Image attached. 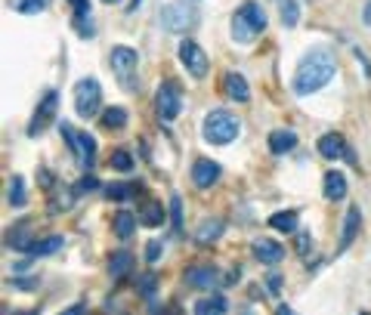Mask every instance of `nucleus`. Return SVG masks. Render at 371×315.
<instances>
[{"mask_svg": "<svg viewBox=\"0 0 371 315\" xmlns=\"http://www.w3.org/2000/svg\"><path fill=\"white\" fill-rule=\"evenodd\" d=\"M309 247H313V238H309L306 232H297V250H300V253H306Z\"/></svg>", "mask_w": 371, "mask_h": 315, "instance_id": "ea45409f", "label": "nucleus"}, {"mask_svg": "<svg viewBox=\"0 0 371 315\" xmlns=\"http://www.w3.org/2000/svg\"><path fill=\"white\" fill-rule=\"evenodd\" d=\"M297 145V133L294 130H272L269 133V152L272 154H284Z\"/></svg>", "mask_w": 371, "mask_h": 315, "instance_id": "a211bd4d", "label": "nucleus"}, {"mask_svg": "<svg viewBox=\"0 0 371 315\" xmlns=\"http://www.w3.org/2000/svg\"><path fill=\"white\" fill-rule=\"evenodd\" d=\"M158 22H161V28L170 31V34H189L198 25V10L192 3H186V0H170V3L161 6Z\"/></svg>", "mask_w": 371, "mask_h": 315, "instance_id": "7ed1b4c3", "label": "nucleus"}, {"mask_svg": "<svg viewBox=\"0 0 371 315\" xmlns=\"http://www.w3.org/2000/svg\"><path fill=\"white\" fill-rule=\"evenodd\" d=\"M102 127H109V130L127 127V108H124V105H111V108H105L102 111Z\"/></svg>", "mask_w": 371, "mask_h": 315, "instance_id": "393cba45", "label": "nucleus"}, {"mask_svg": "<svg viewBox=\"0 0 371 315\" xmlns=\"http://www.w3.org/2000/svg\"><path fill=\"white\" fill-rule=\"evenodd\" d=\"M155 108H158V117L161 121H173L183 108V96H179V86L173 80H164L158 86V96H155Z\"/></svg>", "mask_w": 371, "mask_h": 315, "instance_id": "6e6552de", "label": "nucleus"}, {"mask_svg": "<svg viewBox=\"0 0 371 315\" xmlns=\"http://www.w3.org/2000/svg\"><path fill=\"white\" fill-rule=\"evenodd\" d=\"M62 235H49V238H41V241H34L31 244V250H28V257H47V253H56V250H62Z\"/></svg>", "mask_w": 371, "mask_h": 315, "instance_id": "4be33fe9", "label": "nucleus"}, {"mask_svg": "<svg viewBox=\"0 0 371 315\" xmlns=\"http://www.w3.org/2000/svg\"><path fill=\"white\" fill-rule=\"evenodd\" d=\"M28 201V191H25V179L22 176H12L10 179V204L12 207H25Z\"/></svg>", "mask_w": 371, "mask_h": 315, "instance_id": "7c9ffc66", "label": "nucleus"}, {"mask_svg": "<svg viewBox=\"0 0 371 315\" xmlns=\"http://www.w3.org/2000/svg\"><path fill=\"white\" fill-rule=\"evenodd\" d=\"M325 198L328 201H344L346 198V176L337 170L325 173Z\"/></svg>", "mask_w": 371, "mask_h": 315, "instance_id": "6ab92c4d", "label": "nucleus"}, {"mask_svg": "<svg viewBox=\"0 0 371 315\" xmlns=\"http://www.w3.org/2000/svg\"><path fill=\"white\" fill-rule=\"evenodd\" d=\"M74 28L80 31V37H93V22H90V16H74Z\"/></svg>", "mask_w": 371, "mask_h": 315, "instance_id": "e433bc0d", "label": "nucleus"}, {"mask_svg": "<svg viewBox=\"0 0 371 315\" xmlns=\"http://www.w3.org/2000/svg\"><path fill=\"white\" fill-rule=\"evenodd\" d=\"M251 250H254V257H257L260 263H266V266H276V263H282L284 259V247L278 244V241H272V238H257L251 244Z\"/></svg>", "mask_w": 371, "mask_h": 315, "instance_id": "9b49d317", "label": "nucleus"}, {"mask_svg": "<svg viewBox=\"0 0 371 315\" xmlns=\"http://www.w3.org/2000/svg\"><path fill=\"white\" fill-rule=\"evenodd\" d=\"M282 22L284 28H294L300 22V3L297 0H282Z\"/></svg>", "mask_w": 371, "mask_h": 315, "instance_id": "2f4dec72", "label": "nucleus"}, {"mask_svg": "<svg viewBox=\"0 0 371 315\" xmlns=\"http://www.w3.org/2000/svg\"><path fill=\"white\" fill-rule=\"evenodd\" d=\"M220 179V164L210 158H198L195 164H192V183L198 185V189H210V185Z\"/></svg>", "mask_w": 371, "mask_h": 315, "instance_id": "9d476101", "label": "nucleus"}, {"mask_svg": "<svg viewBox=\"0 0 371 315\" xmlns=\"http://www.w3.org/2000/svg\"><path fill=\"white\" fill-rule=\"evenodd\" d=\"M186 281L198 290H210L220 281V272H216L214 266H192V269H186Z\"/></svg>", "mask_w": 371, "mask_h": 315, "instance_id": "f8f14e48", "label": "nucleus"}, {"mask_svg": "<svg viewBox=\"0 0 371 315\" xmlns=\"http://www.w3.org/2000/svg\"><path fill=\"white\" fill-rule=\"evenodd\" d=\"M266 281H269V290H272V294H278V290H282V275H276V272H272Z\"/></svg>", "mask_w": 371, "mask_h": 315, "instance_id": "79ce46f5", "label": "nucleus"}, {"mask_svg": "<svg viewBox=\"0 0 371 315\" xmlns=\"http://www.w3.org/2000/svg\"><path fill=\"white\" fill-rule=\"evenodd\" d=\"M37 176H41L43 189H53V173H49V170H37Z\"/></svg>", "mask_w": 371, "mask_h": 315, "instance_id": "a19ab883", "label": "nucleus"}, {"mask_svg": "<svg viewBox=\"0 0 371 315\" xmlns=\"http://www.w3.org/2000/svg\"><path fill=\"white\" fill-rule=\"evenodd\" d=\"M170 222H173V232H183V201L179 195H170Z\"/></svg>", "mask_w": 371, "mask_h": 315, "instance_id": "72a5a7b5", "label": "nucleus"}, {"mask_svg": "<svg viewBox=\"0 0 371 315\" xmlns=\"http://www.w3.org/2000/svg\"><path fill=\"white\" fill-rule=\"evenodd\" d=\"M204 139L214 142V145H226V142H232L235 136L241 133V121L232 115V111H210L207 117H204Z\"/></svg>", "mask_w": 371, "mask_h": 315, "instance_id": "20e7f679", "label": "nucleus"}, {"mask_svg": "<svg viewBox=\"0 0 371 315\" xmlns=\"http://www.w3.org/2000/svg\"><path fill=\"white\" fill-rule=\"evenodd\" d=\"M334 74H337V59H334V53L328 47H313L300 59V65H297L291 86H294L297 96H309V93H319L325 84H331Z\"/></svg>", "mask_w": 371, "mask_h": 315, "instance_id": "f257e3e1", "label": "nucleus"}, {"mask_svg": "<svg viewBox=\"0 0 371 315\" xmlns=\"http://www.w3.org/2000/svg\"><path fill=\"white\" fill-rule=\"evenodd\" d=\"M161 250H164V247H161V241H158V238H152V241L146 244V259L155 266V263L161 259Z\"/></svg>", "mask_w": 371, "mask_h": 315, "instance_id": "f704fd0d", "label": "nucleus"}, {"mask_svg": "<svg viewBox=\"0 0 371 315\" xmlns=\"http://www.w3.org/2000/svg\"><path fill=\"white\" fill-rule=\"evenodd\" d=\"M223 90H226V96L235 99V102H247V99H251V86H247V80L241 78V74H235V71L223 74Z\"/></svg>", "mask_w": 371, "mask_h": 315, "instance_id": "4468645a", "label": "nucleus"}, {"mask_svg": "<svg viewBox=\"0 0 371 315\" xmlns=\"http://www.w3.org/2000/svg\"><path fill=\"white\" fill-rule=\"evenodd\" d=\"M136 6H139V0H133V3H130V12H136Z\"/></svg>", "mask_w": 371, "mask_h": 315, "instance_id": "09e8293b", "label": "nucleus"}, {"mask_svg": "<svg viewBox=\"0 0 371 315\" xmlns=\"http://www.w3.org/2000/svg\"><path fill=\"white\" fill-rule=\"evenodd\" d=\"M139 189H142L139 183H111L109 185V198H115V201H127V198H133Z\"/></svg>", "mask_w": 371, "mask_h": 315, "instance_id": "c756f323", "label": "nucleus"}, {"mask_svg": "<svg viewBox=\"0 0 371 315\" xmlns=\"http://www.w3.org/2000/svg\"><path fill=\"white\" fill-rule=\"evenodd\" d=\"M74 195H78V189L56 191V195L49 198V213H62V210H71V204H74Z\"/></svg>", "mask_w": 371, "mask_h": 315, "instance_id": "c85d7f7f", "label": "nucleus"}, {"mask_svg": "<svg viewBox=\"0 0 371 315\" xmlns=\"http://www.w3.org/2000/svg\"><path fill=\"white\" fill-rule=\"evenodd\" d=\"M56 105H59V96H56V93L49 90L47 96H43V102L37 105V115H34V121H31V127H28V133H31V136H37L43 127H47L49 117L56 115Z\"/></svg>", "mask_w": 371, "mask_h": 315, "instance_id": "ddd939ff", "label": "nucleus"}, {"mask_svg": "<svg viewBox=\"0 0 371 315\" xmlns=\"http://www.w3.org/2000/svg\"><path fill=\"white\" fill-rule=\"evenodd\" d=\"M136 216L130 213V210H117L115 216H111V232L117 235V238H130V235L136 232Z\"/></svg>", "mask_w": 371, "mask_h": 315, "instance_id": "aec40b11", "label": "nucleus"}, {"mask_svg": "<svg viewBox=\"0 0 371 315\" xmlns=\"http://www.w3.org/2000/svg\"><path fill=\"white\" fill-rule=\"evenodd\" d=\"M223 220H204L201 226H198V232H195V238L201 241V244H207V241H216L223 235Z\"/></svg>", "mask_w": 371, "mask_h": 315, "instance_id": "bb28decb", "label": "nucleus"}, {"mask_svg": "<svg viewBox=\"0 0 371 315\" xmlns=\"http://www.w3.org/2000/svg\"><path fill=\"white\" fill-rule=\"evenodd\" d=\"M155 281H158V278H155L152 272H146V275L139 278V294L142 296H152L155 294Z\"/></svg>", "mask_w": 371, "mask_h": 315, "instance_id": "c9c22d12", "label": "nucleus"}, {"mask_svg": "<svg viewBox=\"0 0 371 315\" xmlns=\"http://www.w3.org/2000/svg\"><path fill=\"white\" fill-rule=\"evenodd\" d=\"M136 220L142 222V226H161V222H164V207H161L158 201H148L146 207L139 210V216H136Z\"/></svg>", "mask_w": 371, "mask_h": 315, "instance_id": "a878e982", "label": "nucleus"}, {"mask_svg": "<svg viewBox=\"0 0 371 315\" xmlns=\"http://www.w3.org/2000/svg\"><path fill=\"white\" fill-rule=\"evenodd\" d=\"M96 185H99V179L87 173V176H80V183H78V191H93V189H96Z\"/></svg>", "mask_w": 371, "mask_h": 315, "instance_id": "58836bf2", "label": "nucleus"}, {"mask_svg": "<svg viewBox=\"0 0 371 315\" xmlns=\"http://www.w3.org/2000/svg\"><path fill=\"white\" fill-rule=\"evenodd\" d=\"M269 226L276 229V232L297 235L300 232V216H297V210H278V213L269 216Z\"/></svg>", "mask_w": 371, "mask_h": 315, "instance_id": "dca6fc26", "label": "nucleus"}, {"mask_svg": "<svg viewBox=\"0 0 371 315\" xmlns=\"http://www.w3.org/2000/svg\"><path fill=\"white\" fill-rule=\"evenodd\" d=\"M229 303L223 296H207V300H198L195 303V315H226Z\"/></svg>", "mask_w": 371, "mask_h": 315, "instance_id": "b1692460", "label": "nucleus"}, {"mask_svg": "<svg viewBox=\"0 0 371 315\" xmlns=\"http://www.w3.org/2000/svg\"><path fill=\"white\" fill-rule=\"evenodd\" d=\"M179 62H183V68L192 74V78H204V74H207V65H210L207 53H204L195 40H189V37L179 43Z\"/></svg>", "mask_w": 371, "mask_h": 315, "instance_id": "1a4fd4ad", "label": "nucleus"}, {"mask_svg": "<svg viewBox=\"0 0 371 315\" xmlns=\"http://www.w3.org/2000/svg\"><path fill=\"white\" fill-rule=\"evenodd\" d=\"M6 6L22 12V16H37V12L49 10V0H6Z\"/></svg>", "mask_w": 371, "mask_h": 315, "instance_id": "5701e85b", "label": "nucleus"}, {"mask_svg": "<svg viewBox=\"0 0 371 315\" xmlns=\"http://www.w3.org/2000/svg\"><path fill=\"white\" fill-rule=\"evenodd\" d=\"M161 315H179V309L177 306H167V309H161Z\"/></svg>", "mask_w": 371, "mask_h": 315, "instance_id": "de8ad7c7", "label": "nucleus"}, {"mask_svg": "<svg viewBox=\"0 0 371 315\" xmlns=\"http://www.w3.org/2000/svg\"><path fill=\"white\" fill-rule=\"evenodd\" d=\"M19 288H37V284H34V278H19Z\"/></svg>", "mask_w": 371, "mask_h": 315, "instance_id": "a18cd8bd", "label": "nucleus"}, {"mask_svg": "<svg viewBox=\"0 0 371 315\" xmlns=\"http://www.w3.org/2000/svg\"><path fill=\"white\" fill-rule=\"evenodd\" d=\"M99 108H102V86L96 78H84L74 86V111L80 117H93Z\"/></svg>", "mask_w": 371, "mask_h": 315, "instance_id": "423d86ee", "label": "nucleus"}, {"mask_svg": "<svg viewBox=\"0 0 371 315\" xmlns=\"http://www.w3.org/2000/svg\"><path fill=\"white\" fill-rule=\"evenodd\" d=\"M130 269H133V253H127V250L111 253V259H109V272H111V278H124Z\"/></svg>", "mask_w": 371, "mask_h": 315, "instance_id": "412c9836", "label": "nucleus"}, {"mask_svg": "<svg viewBox=\"0 0 371 315\" xmlns=\"http://www.w3.org/2000/svg\"><path fill=\"white\" fill-rule=\"evenodd\" d=\"M109 62H111V71L115 78L121 80L127 90H133V78H136V65H139V53L133 47H111L109 53Z\"/></svg>", "mask_w": 371, "mask_h": 315, "instance_id": "39448f33", "label": "nucleus"}, {"mask_svg": "<svg viewBox=\"0 0 371 315\" xmlns=\"http://www.w3.org/2000/svg\"><path fill=\"white\" fill-rule=\"evenodd\" d=\"M105 3H121V0H105Z\"/></svg>", "mask_w": 371, "mask_h": 315, "instance_id": "8fccbe9b", "label": "nucleus"}, {"mask_svg": "<svg viewBox=\"0 0 371 315\" xmlns=\"http://www.w3.org/2000/svg\"><path fill=\"white\" fill-rule=\"evenodd\" d=\"M362 19H365V25H371V0L365 3V10H362Z\"/></svg>", "mask_w": 371, "mask_h": 315, "instance_id": "49530a36", "label": "nucleus"}, {"mask_svg": "<svg viewBox=\"0 0 371 315\" xmlns=\"http://www.w3.org/2000/svg\"><path fill=\"white\" fill-rule=\"evenodd\" d=\"M59 315H87V309H84V306H80V303H78V306H68L65 312H59Z\"/></svg>", "mask_w": 371, "mask_h": 315, "instance_id": "37998d69", "label": "nucleus"}, {"mask_svg": "<svg viewBox=\"0 0 371 315\" xmlns=\"http://www.w3.org/2000/svg\"><path fill=\"white\" fill-rule=\"evenodd\" d=\"M31 244H34V238H31L28 226H16V229H12V235H10V247H12V250L28 253Z\"/></svg>", "mask_w": 371, "mask_h": 315, "instance_id": "cd10ccee", "label": "nucleus"}, {"mask_svg": "<svg viewBox=\"0 0 371 315\" xmlns=\"http://www.w3.org/2000/svg\"><path fill=\"white\" fill-rule=\"evenodd\" d=\"M319 154L322 158H344L346 154V142H344V136L340 133H325L319 139Z\"/></svg>", "mask_w": 371, "mask_h": 315, "instance_id": "f3484780", "label": "nucleus"}, {"mask_svg": "<svg viewBox=\"0 0 371 315\" xmlns=\"http://www.w3.org/2000/svg\"><path fill=\"white\" fill-rule=\"evenodd\" d=\"M263 28H266L263 6L254 3V0H245V3L238 6V12L232 16V37L238 43H251Z\"/></svg>", "mask_w": 371, "mask_h": 315, "instance_id": "f03ea898", "label": "nucleus"}, {"mask_svg": "<svg viewBox=\"0 0 371 315\" xmlns=\"http://www.w3.org/2000/svg\"><path fill=\"white\" fill-rule=\"evenodd\" d=\"M68 3L74 6V16H90V0H68Z\"/></svg>", "mask_w": 371, "mask_h": 315, "instance_id": "4c0bfd02", "label": "nucleus"}, {"mask_svg": "<svg viewBox=\"0 0 371 315\" xmlns=\"http://www.w3.org/2000/svg\"><path fill=\"white\" fill-rule=\"evenodd\" d=\"M111 167H115V170H121V173L133 170V158H130V152H124V148L111 152Z\"/></svg>", "mask_w": 371, "mask_h": 315, "instance_id": "473e14b6", "label": "nucleus"}, {"mask_svg": "<svg viewBox=\"0 0 371 315\" xmlns=\"http://www.w3.org/2000/svg\"><path fill=\"white\" fill-rule=\"evenodd\" d=\"M359 315H368V312H359Z\"/></svg>", "mask_w": 371, "mask_h": 315, "instance_id": "3c124183", "label": "nucleus"}, {"mask_svg": "<svg viewBox=\"0 0 371 315\" xmlns=\"http://www.w3.org/2000/svg\"><path fill=\"white\" fill-rule=\"evenodd\" d=\"M359 226H362V210H359V204H352V207L346 210L344 232H340V250H346V247L352 244V238L359 235Z\"/></svg>", "mask_w": 371, "mask_h": 315, "instance_id": "2eb2a0df", "label": "nucleus"}, {"mask_svg": "<svg viewBox=\"0 0 371 315\" xmlns=\"http://www.w3.org/2000/svg\"><path fill=\"white\" fill-rule=\"evenodd\" d=\"M276 315H297V312H294L291 306H284V303H282V306H276Z\"/></svg>", "mask_w": 371, "mask_h": 315, "instance_id": "c03bdc74", "label": "nucleus"}, {"mask_svg": "<svg viewBox=\"0 0 371 315\" xmlns=\"http://www.w3.org/2000/svg\"><path fill=\"white\" fill-rule=\"evenodd\" d=\"M59 133L65 136V142H68V148L74 152V158H78L84 167H93V161H96V139H93L90 133L74 130L71 124H65V121L59 124Z\"/></svg>", "mask_w": 371, "mask_h": 315, "instance_id": "0eeeda50", "label": "nucleus"}]
</instances>
